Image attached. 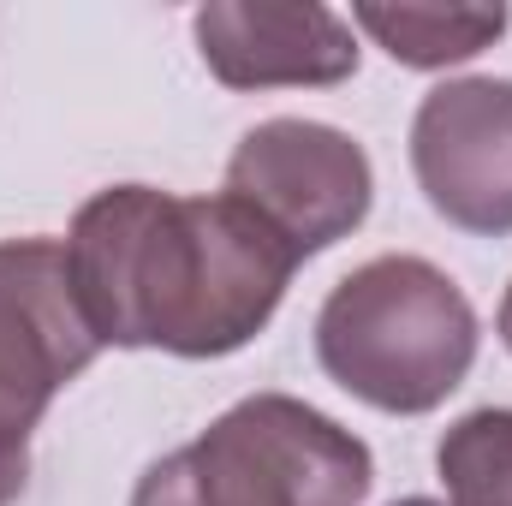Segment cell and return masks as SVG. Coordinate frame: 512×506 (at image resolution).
<instances>
[{"instance_id":"1","label":"cell","mask_w":512,"mask_h":506,"mask_svg":"<svg viewBox=\"0 0 512 506\" xmlns=\"http://www.w3.org/2000/svg\"><path fill=\"white\" fill-rule=\"evenodd\" d=\"M66 268L102 346L227 358L274 322L298 256L227 191L108 185L72 215Z\"/></svg>"},{"instance_id":"2","label":"cell","mask_w":512,"mask_h":506,"mask_svg":"<svg viewBox=\"0 0 512 506\" xmlns=\"http://www.w3.org/2000/svg\"><path fill=\"white\" fill-rule=\"evenodd\" d=\"M477 310L429 256H370L316 310V364L352 399L423 417L477 364Z\"/></svg>"},{"instance_id":"3","label":"cell","mask_w":512,"mask_h":506,"mask_svg":"<svg viewBox=\"0 0 512 506\" xmlns=\"http://www.w3.org/2000/svg\"><path fill=\"white\" fill-rule=\"evenodd\" d=\"M370 483L376 459L352 429L292 393H251L155 459L131 506H358Z\"/></svg>"},{"instance_id":"4","label":"cell","mask_w":512,"mask_h":506,"mask_svg":"<svg viewBox=\"0 0 512 506\" xmlns=\"http://www.w3.org/2000/svg\"><path fill=\"white\" fill-rule=\"evenodd\" d=\"M227 197L298 256L352 239L376 203V173L358 137L322 120H262L227 161Z\"/></svg>"},{"instance_id":"5","label":"cell","mask_w":512,"mask_h":506,"mask_svg":"<svg viewBox=\"0 0 512 506\" xmlns=\"http://www.w3.org/2000/svg\"><path fill=\"white\" fill-rule=\"evenodd\" d=\"M96 352L102 340L72 292L66 245L48 233L0 239V435H30Z\"/></svg>"},{"instance_id":"6","label":"cell","mask_w":512,"mask_h":506,"mask_svg":"<svg viewBox=\"0 0 512 506\" xmlns=\"http://www.w3.org/2000/svg\"><path fill=\"white\" fill-rule=\"evenodd\" d=\"M411 173L429 209L477 239L512 233V78H447L417 102Z\"/></svg>"},{"instance_id":"7","label":"cell","mask_w":512,"mask_h":506,"mask_svg":"<svg viewBox=\"0 0 512 506\" xmlns=\"http://www.w3.org/2000/svg\"><path fill=\"white\" fill-rule=\"evenodd\" d=\"M191 30L227 90H328L358 72L352 24L316 0H209Z\"/></svg>"},{"instance_id":"8","label":"cell","mask_w":512,"mask_h":506,"mask_svg":"<svg viewBox=\"0 0 512 506\" xmlns=\"http://www.w3.org/2000/svg\"><path fill=\"white\" fill-rule=\"evenodd\" d=\"M352 24L376 48H387V60L417 66V72H441V66H459V60L495 48L507 30V6H382V0H364V6H352Z\"/></svg>"},{"instance_id":"9","label":"cell","mask_w":512,"mask_h":506,"mask_svg":"<svg viewBox=\"0 0 512 506\" xmlns=\"http://www.w3.org/2000/svg\"><path fill=\"white\" fill-rule=\"evenodd\" d=\"M435 471L453 506H512V405L465 411L441 435Z\"/></svg>"},{"instance_id":"10","label":"cell","mask_w":512,"mask_h":506,"mask_svg":"<svg viewBox=\"0 0 512 506\" xmlns=\"http://www.w3.org/2000/svg\"><path fill=\"white\" fill-rule=\"evenodd\" d=\"M30 483V435H0V506H12Z\"/></svg>"},{"instance_id":"11","label":"cell","mask_w":512,"mask_h":506,"mask_svg":"<svg viewBox=\"0 0 512 506\" xmlns=\"http://www.w3.org/2000/svg\"><path fill=\"white\" fill-rule=\"evenodd\" d=\"M495 328H501V346L512 352V286L501 292V310H495Z\"/></svg>"},{"instance_id":"12","label":"cell","mask_w":512,"mask_h":506,"mask_svg":"<svg viewBox=\"0 0 512 506\" xmlns=\"http://www.w3.org/2000/svg\"><path fill=\"white\" fill-rule=\"evenodd\" d=\"M393 506H447V501H429V495H405V501H393Z\"/></svg>"}]
</instances>
